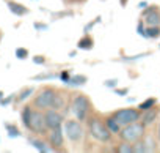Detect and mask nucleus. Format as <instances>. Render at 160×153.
Returning <instances> with one entry per match:
<instances>
[{
    "mask_svg": "<svg viewBox=\"0 0 160 153\" xmlns=\"http://www.w3.org/2000/svg\"><path fill=\"white\" fill-rule=\"evenodd\" d=\"M144 136H146V125L143 122H133L130 125H126L119 131L121 140H126V142H130V144L141 140Z\"/></svg>",
    "mask_w": 160,
    "mask_h": 153,
    "instance_id": "obj_1",
    "label": "nucleus"
},
{
    "mask_svg": "<svg viewBox=\"0 0 160 153\" xmlns=\"http://www.w3.org/2000/svg\"><path fill=\"white\" fill-rule=\"evenodd\" d=\"M64 134L68 136V139L71 142H80L83 139V126L80 120H66L64 122Z\"/></svg>",
    "mask_w": 160,
    "mask_h": 153,
    "instance_id": "obj_7",
    "label": "nucleus"
},
{
    "mask_svg": "<svg viewBox=\"0 0 160 153\" xmlns=\"http://www.w3.org/2000/svg\"><path fill=\"white\" fill-rule=\"evenodd\" d=\"M30 140V144L36 148V150H39V151H42V153H47V151H50V150H53L52 147H49L50 144H46L44 140H39V139H28Z\"/></svg>",
    "mask_w": 160,
    "mask_h": 153,
    "instance_id": "obj_15",
    "label": "nucleus"
},
{
    "mask_svg": "<svg viewBox=\"0 0 160 153\" xmlns=\"http://www.w3.org/2000/svg\"><path fill=\"white\" fill-rule=\"evenodd\" d=\"M88 131L99 142H110L112 140L113 133L107 128L105 122H102L99 117H90L88 118Z\"/></svg>",
    "mask_w": 160,
    "mask_h": 153,
    "instance_id": "obj_2",
    "label": "nucleus"
},
{
    "mask_svg": "<svg viewBox=\"0 0 160 153\" xmlns=\"http://www.w3.org/2000/svg\"><path fill=\"white\" fill-rule=\"evenodd\" d=\"M5 3H7L8 10H10L13 14H16V16H25V14L28 13V8H27V7H24L22 3L14 2V0H5Z\"/></svg>",
    "mask_w": 160,
    "mask_h": 153,
    "instance_id": "obj_11",
    "label": "nucleus"
},
{
    "mask_svg": "<svg viewBox=\"0 0 160 153\" xmlns=\"http://www.w3.org/2000/svg\"><path fill=\"white\" fill-rule=\"evenodd\" d=\"M154 140L152 139H146V142L138 140L135 142V153H146V151H154Z\"/></svg>",
    "mask_w": 160,
    "mask_h": 153,
    "instance_id": "obj_12",
    "label": "nucleus"
},
{
    "mask_svg": "<svg viewBox=\"0 0 160 153\" xmlns=\"http://www.w3.org/2000/svg\"><path fill=\"white\" fill-rule=\"evenodd\" d=\"M127 2H129V0H119V5H121V7L124 8V7L127 5Z\"/></svg>",
    "mask_w": 160,
    "mask_h": 153,
    "instance_id": "obj_34",
    "label": "nucleus"
},
{
    "mask_svg": "<svg viewBox=\"0 0 160 153\" xmlns=\"http://www.w3.org/2000/svg\"><path fill=\"white\" fill-rule=\"evenodd\" d=\"M13 100H14V96H13V95H10L8 98H2V100H0V104H2V106H7V104H10Z\"/></svg>",
    "mask_w": 160,
    "mask_h": 153,
    "instance_id": "obj_27",
    "label": "nucleus"
},
{
    "mask_svg": "<svg viewBox=\"0 0 160 153\" xmlns=\"http://www.w3.org/2000/svg\"><path fill=\"white\" fill-rule=\"evenodd\" d=\"M60 79L63 81V82H69V79H71V74H69V71H63L61 74H60Z\"/></svg>",
    "mask_w": 160,
    "mask_h": 153,
    "instance_id": "obj_25",
    "label": "nucleus"
},
{
    "mask_svg": "<svg viewBox=\"0 0 160 153\" xmlns=\"http://www.w3.org/2000/svg\"><path fill=\"white\" fill-rule=\"evenodd\" d=\"M105 125H107V128H108L113 134H119V131H121V128H122V126H121V125H119L112 115H110L108 118H105Z\"/></svg>",
    "mask_w": 160,
    "mask_h": 153,
    "instance_id": "obj_16",
    "label": "nucleus"
},
{
    "mask_svg": "<svg viewBox=\"0 0 160 153\" xmlns=\"http://www.w3.org/2000/svg\"><path fill=\"white\" fill-rule=\"evenodd\" d=\"M138 33L144 36V21H140L138 22Z\"/></svg>",
    "mask_w": 160,
    "mask_h": 153,
    "instance_id": "obj_30",
    "label": "nucleus"
},
{
    "mask_svg": "<svg viewBox=\"0 0 160 153\" xmlns=\"http://www.w3.org/2000/svg\"><path fill=\"white\" fill-rule=\"evenodd\" d=\"M16 57L21 58V60H24V58L28 57V51H27L25 47H18V49H16Z\"/></svg>",
    "mask_w": 160,
    "mask_h": 153,
    "instance_id": "obj_24",
    "label": "nucleus"
},
{
    "mask_svg": "<svg viewBox=\"0 0 160 153\" xmlns=\"http://www.w3.org/2000/svg\"><path fill=\"white\" fill-rule=\"evenodd\" d=\"M49 144H50V147H52L53 150H61V148H63L64 137H63L61 128L50 129V133H49Z\"/></svg>",
    "mask_w": 160,
    "mask_h": 153,
    "instance_id": "obj_10",
    "label": "nucleus"
},
{
    "mask_svg": "<svg viewBox=\"0 0 160 153\" xmlns=\"http://www.w3.org/2000/svg\"><path fill=\"white\" fill-rule=\"evenodd\" d=\"M55 74H41V76H36L35 79H53Z\"/></svg>",
    "mask_w": 160,
    "mask_h": 153,
    "instance_id": "obj_29",
    "label": "nucleus"
},
{
    "mask_svg": "<svg viewBox=\"0 0 160 153\" xmlns=\"http://www.w3.org/2000/svg\"><path fill=\"white\" fill-rule=\"evenodd\" d=\"M2 98H3V92H2V90H0V100H2Z\"/></svg>",
    "mask_w": 160,
    "mask_h": 153,
    "instance_id": "obj_37",
    "label": "nucleus"
},
{
    "mask_svg": "<svg viewBox=\"0 0 160 153\" xmlns=\"http://www.w3.org/2000/svg\"><path fill=\"white\" fill-rule=\"evenodd\" d=\"M116 151H118V153H135V147H132L130 142L122 140V144L116 148Z\"/></svg>",
    "mask_w": 160,
    "mask_h": 153,
    "instance_id": "obj_19",
    "label": "nucleus"
},
{
    "mask_svg": "<svg viewBox=\"0 0 160 153\" xmlns=\"http://www.w3.org/2000/svg\"><path fill=\"white\" fill-rule=\"evenodd\" d=\"M112 117L121 125V126H126V125H130L133 122H138L141 120V111L140 109H132V107H127V109H118L112 114Z\"/></svg>",
    "mask_w": 160,
    "mask_h": 153,
    "instance_id": "obj_6",
    "label": "nucleus"
},
{
    "mask_svg": "<svg viewBox=\"0 0 160 153\" xmlns=\"http://www.w3.org/2000/svg\"><path fill=\"white\" fill-rule=\"evenodd\" d=\"M64 106V93H58L57 92V96H55V101H53V109H61Z\"/></svg>",
    "mask_w": 160,
    "mask_h": 153,
    "instance_id": "obj_21",
    "label": "nucleus"
},
{
    "mask_svg": "<svg viewBox=\"0 0 160 153\" xmlns=\"http://www.w3.org/2000/svg\"><path fill=\"white\" fill-rule=\"evenodd\" d=\"M90 109H91V103H90V98L87 95L78 93V95H75L72 98V101H71V112H72L74 118H77L80 122L87 120Z\"/></svg>",
    "mask_w": 160,
    "mask_h": 153,
    "instance_id": "obj_3",
    "label": "nucleus"
},
{
    "mask_svg": "<svg viewBox=\"0 0 160 153\" xmlns=\"http://www.w3.org/2000/svg\"><path fill=\"white\" fill-rule=\"evenodd\" d=\"M116 84H118L116 79H108V81H105V87H116Z\"/></svg>",
    "mask_w": 160,
    "mask_h": 153,
    "instance_id": "obj_31",
    "label": "nucleus"
},
{
    "mask_svg": "<svg viewBox=\"0 0 160 153\" xmlns=\"http://www.w3.org/2000/svg\"><path fill=\"white\" fill-rule=\"evenodd\" d=\"M5 128L8 129V136H10V137H19V136H21V131L18 129V126L7 123V125H5Z\"/></svg>",
    "mask_w": 160,
    "mask_h": 153,
    "instance_id": "obj_22",
    "label": "nucleus"
},
{
    "mask_svg": "<svg viewBox=\"0 0 160 153\" xmlns=\"http://www.w3.org/2000/svg\"><path fill=\"white\" fill-rule=\"evenodd\" d=\"M144 7H146V2H141V3L138 5V8H144Z\"/></svg>",
    "mask_w": 160,
    "mask_h": 153,
    "instance_id": "obj_36",
    "label": "nucleus"
},
{
    "mask_svg": "<svg viewBox=\"0 0 160 153\" xmlns=\"http://www.w3.org/2000/svg\"><path fill=\"white\" fill-rule=\"evenodd\" d=\"M155 103H157V100H155V98H148V100H144L143 103H140L138 109H140L141 112H143V111H148V109L154 107V106H155Z\"/></svg>",
    "mask_w": 160,
    "mask_h": 153,
    "instance_id": "obj_20",
    "label": "nucleus"
},
{
    "mask_svg": "<svg viewBox=\"0 0 160 153\" xmlns=\"http://www.w3.org/2000/svg\"><path fill=\"white\" fill-rule=\"evenodd\" d=\"M33 92H35V89H33V87H27V89H24V90L21 92V95L18 96V101H24V100H27Z\"/></svg>",
    "mask_w": 160,
    "mask_h": 153,
    "instance_id": "obj_23",
    "label": "nucleus"
},
{
    "mask_svg": "<svg viewBox=\"0 0 160 153\" xmlns=\"http://www.w3.org/2000/svg\"><path fill=\"white\" fill-rule=\"evenodd\" d=\"M35 29H36V30H46L47 25H46V24H35Z\"/></svg>",
    "mask_w": 160,
    "mask_h": 153,
    "instance_id": "obj_33",
    "label": "nucleus"
},
{
    "mask_svg": "<svg viewBox=\"0 0 160 153\" xmlns=\"http://www.w3.org/2000/svg\"><path fill=\"white\" fill-rule=\"evenodd\" d=\"M44 115H46V123H47V128H49V129L61 128L64 118H63V115L58 112V109L50 107V109H47V111L44 112Z\"/></svg>",
    "mask_w": 160,
    "mask_h": 153,
    "instance_id": "obj_8",
    "label": "nucleus"
},
{
    "mask_svg": "<svg viewBox=\"0 0 160 153\" xmlns=\"http://www.w3.org/2000/svg\"><path fill=\"white\" fill-rule=\"evenodd\" d=\"M33 62H35L36 65H44V63H46V58H44L42 55H35V57H33Z\"/></svg>",
    "mask_w": 160,
    "mask_h": 153,
    "instance_id": "obj_26",
    "label": "nucleus"
},
{
    "mask_svg": "<svg viewBox=\"0 0 160 153\" xmlns=\"http://www.w3.org/2000/svg\"><path fill=\"white\" fill-rule=\"evenodd\" d=\"M71 2H74V3H82V2H85V0H71Z\"/></svg>",
    "mask_w": 160,
    "mask_h": 153,
    "instance_id": "obj_35",
    "label": "nucleus"
},
{
    "mask_svg": "<svg viewBox=\"0 0 160 153\" xmlns=\"http://www.w3.org/2000/svg\"><path fill=\"white\" fill-rule=\"evenodd\" d=\"M115 93L119 96H126L129 93V89H115Z\"/></svg>",
    "mask_w": 160,
    "mask_h": 153,
    "instance_id": "obj_28",
    "label": "nucleus"
},
{
    "mask_svg": "<svg viewBox=\"0 0 160 153\" xmlns=\"http://www.w3.org/2000/svg\"><path fill=\"white\" fill-rule=\"evenodd\" d=\"M146 38H158L160 36V25H148L144 29Z\"/></svg>",
    "mask_w": 160,
    "mask_h": 153,
    "instance_id": "obj_17",
    "label": "nucleus"
},
{
    "mask_svg": "<svg viewBox=\"0 0 160 153\" xmlns=\"http://www.w3.org/2000/svg\"><path fill=\"white\" fill-rule=\"evenodd\" d=\"M55 96H57V92L52 89V87H46L42 89L33 100V106L36 109H41V111H47L53 106V101H55Z\"/></svg>",
    "mask_w": 160,
    "mask_h": 153,
    "instance_id": "obj_5",
    "label": "nucleus"
},
{
    "mask_svg": "<svg viewBox=\"0 0 160 153\" xmlns=\"http://www.w3.org/2000/svg\"><path fill=\"white\" fill-rule=\"evenodd\" d=\"M99 21H101V18H96V19H94L93 22H90V24H88V25L85 27V32H90V29H91V27H93V25H94L96 22H99Z\"/></svg>",
    "mask_w": 160,
    "mask_h": 153,
    "instance_id": "obj_32",
    "label": "nucleus"
},
{
    "mask_svg": "<svg viewBox=\"0 0 160 153\" xmlns=\"http://www.w3.org/2000/svg\"><path fill=\"white\" fill-rule=\"evenodd\" d=\"M157 117H158V111H157L155 107H151V109H148V111H143V114H141V122H143L144 125H151V123L155 122Z\"/></svg>",
    "mask_w": 160,
    "mask_h": 153,
    "instance_id": "obj_13",
    "label": "nucleus"
},
{
    "mask_svg": "<svg viewBox=\"0 0 160 153\" xmlns=\"http://www.w3.org/2000/svg\"><path fill=\"white\" fill-rule=\"evenodd\" d=\"M93 44H94V40H93L90 35L85 33L82 38L78 40L77 47H78V49H83V51H90V49H93Z\"/></svg>",
    "mask_w": 160,
    "mask_h": 153,
    "instance_id": "obj_14",
    "label": "nucleus"
},
{
    "mask_svg": "<svg viewBox=\"0 0 160 153\" xmlns=\"http://www.w3.org/2000/svg\"><path fill=\"white\" fill-rule=\"evenodd\" d=\"M158 137H160V125H158Z\"/></svg>",
    "mask_w": 160,
    "mask_h": 153,
    "instance_id": "obj_38",
    "label": "nucleus"
},
{
    "mask_svg": "<svg viewBox=\"0 0 160 153\" xmlns=\"http://www.w3.org/2000/svg\"><path fill=\"white\" fill-rule=\"evenodd\" d=\"M25 128L30 129L35 134H46L49 128H47V123H46L44 112L41 109H38V111H33L32 109V114H30V118H28Z\"/></svg>",
    "mask_w": 160,
    "mask_h": 153,
    "instance_id": "obj_4",
    "label": "nucleus"
},
{
    "mask_svg": "<svg viewBox=\"0 0 160 153\" xmlns=\"http://www.w3.org/2000/svg\"><path fill=\"white\" fill-rule=\"evenodd\" d=\"M87 82H88L87 76H83V74H75V76H71V79H69L68 84H71V85H83V84H87Z\"/></svg>",
    "mask_w": 160,
    "mask_h": 153,
    "instance_id": "obj_18",
    "label": "nucleus"
},
{
    "mask_svg": "<svg viewBox=\"0 0 160 153\" xmlns=\"http://www.w3.org/2000/svg\"><path fill=\"white\" fill-rule=\"evenodd\" d=\"M143 21L146 25H160V10L157 7H149L143 13Z\"/></svg>",
    "mask_w": 160,
    "mask_h": 153,
    "instance_id": "obj_9",
    "label": "nucleus"
}]
</instances>
